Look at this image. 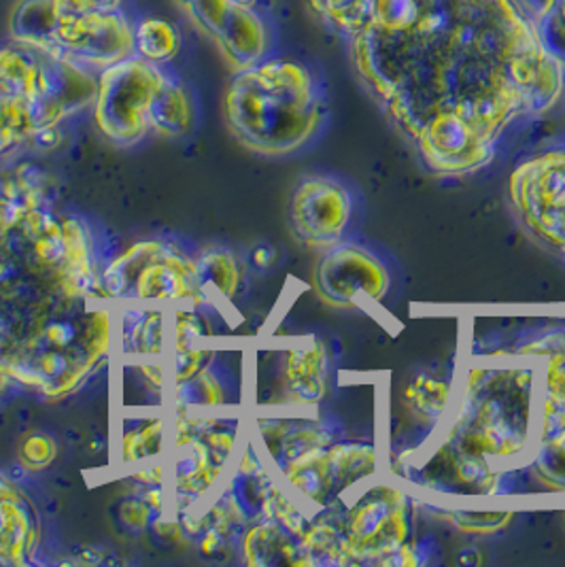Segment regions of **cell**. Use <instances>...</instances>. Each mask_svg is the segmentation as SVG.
I'll list each match as a JSON object with an SVG mask.
<instances>
[{
  "mask_svg": "<svg viewBox=\"0 0 565 567\" xmlns=\"http://www.w3.org/2000/svg\"><path fill=\"white\" fill-rule=\"evenodd\" d=\"M404 406L421 423L434 427L438 421L449 413L453 402V388L449 381H442L430 374H417L404 388Z\"/></svg>",
  "mask_w": 565,
  "mask_h": 567,
  "instance_id": "cell-23",
  "label": "cell"
},
{
  "mask_svg": "<svg viewBox=\"0 0 565 567\" xmlns=\"http://www.w3.org/2000/svg\"><path fill=\"white\" fill-rule=\"evenodd\" d=\"M565 436V351L548 355L538 370L536 444Z\"/></svg>",
  "mask_w": 565,
  "mask_h": 567,
  "instance_id": "cell-19",
  "label": "cell"
},
{
  "mask_svg": "<svg viewBox=\"0 0 565 567\" xmlns=\"http://www.w3.org/2000/svg\"><path fill=\"white\" fill-rule=\"evenodd\" d=\"M177 388L181 391V406H219V404H224L222 383L208 372V368Z\"/></svg>",
  "mask_w": 565,
  "mask_h": 567,
  "instance_id": "cell-28",
  "label": "cell"
},
{
  "mask_svg": "<svg viewBox=\"0 0 565 567\" xmlns=\"http://www.w3.org/2000/svg\"><path fill=\"white\" fill-rule=\"evenodd\" d=\"M508 198L521 224L565 259V147L518 164L508 179Z\"/></svg>",
  "mask_w": 565,
  "mask_h": 567,
  "instance_id": "cell-8",
  "label": "cell"
},
{
  "mask_svg": "<svg viewBox=\"0 0 565 567\" xmlns=\"http://www.w3.org/2000/svg\"><path fill=\"white\" fill-rule=\"evenodd\" d=\"M168 71L138 55L126 58L99 73L92 104L94 124L106 141L120 147L141 143L150 128V111Z\"/></svg>",
  "mask_w": 565,
  "mask_h": 567,
  "instance_id": "cell-7",
  "label": "cell"
},
{
  "mask_svg": "<svg viewBox=\"0 0 565 567\" xmlns=\"http://www.w3.org/2000/svg\"><path fill=\"white\" fill-rule=\"evenodd\" d=\"M106 300L136 307L187 305L201 309L208 298L198 261L162 240L134 243L101 275Z\"/></svg>",
  "mask_w": 565,
  "mask_h": 567,
  "instance_id": "cell-6",
  "label": "cell"
},
{
  "mask_svg": "<svg viewBox=\"0 0 565 567\" xmlns=\"http://www.w3.org/2000/svg\"><path fill=\"white\" fill-rule=\"evenodd\" d=\"M326 96L319 81L298 60L264 58L234 73L224 117L234 138L261 155L302 150L326 122Z\"/></svg>",
  "mask_w": 565,
  "mask_h": 567,
  "instance_id": "cell-3",
  "label": "cell"
},
{
  "mask_svg": "<svg viewBox=\"0 0 565 567\" xmlns=\"http://www.w3.org/2000/svg\"><path fill=\"white\" fill-rule=\"evenodd\" d=\"M430 561V540L409 538L396 553H391L381 566L417 567Z\"/></svg>",
  "mask_w": 565,
  "mask_h": 567,
  "instance_id": "cell-31",
  "label": "cell"
},
{
  "mask_svg": "<svg viewBox=\"0 0 565 567\" xmlns=\"http://www.w3.org/2000/svg\"><path fill=\"white\" fill-rule=\"evenodd\" d=\"M187 20L224 55L234 73L261 62L270 50V30L261 16L238 0H177Z\"/></svg>",
  "mask_w": 565,
  "mask_h": 567,
  "instance_id": "cell-10",
  "label": "cell"
},
{
  "mask_svg": "<svg viewBox=\"0 0 565 567\" xmlns=\"http://www.w3.org/2000/svg\"><path fill=\"white\" fill-rule=\"evenodd\" d=\"M194 104L187 87L177 79L166 78L155 94L150 111V128L162 136H183L192 128Z\"/></svg>",
  "mask_w": 565,
  "mask_h": 567,
  "instance_id": "cell-20",
  "label": "cell"
},
{
  "mask_svg": "<svg viewBox=\"0 0 565 567\" xmlns=\"http://www.w3.org/2000/svg\"><path fill=\"white\" fill-rule=\"evenodd\" d=\"M9 381H11V379H9V377H4V374L0 372V395H2V391L7 389V385H9Z\"/></svg>",
  "mask_w": 565,
  "mask_h": 567,
  "instance_id": "cell-37",
  "label": "cell"
},
{
  "mask_svg": "<svg viewBox=\"0 0 565 567\" xmlns=\"http://www.w3.org/2000/svg\"><path fill=\"white\" fill-rule=\"evenodd\" d=\"M106 298L32 279L0 281V372L60 400L78 391L111 344Z\"/></svg>",
  "mask_w": 565,
  "mask_h": 567,
  "instance_id": "cell-2",
  "label": "cell"
},
{
  "mask_svg": "<svg viewBox=\"0 0 565 567\" xmlns=\"http://www.w3.org/2000/svg\"><path fill=\"white\" fill-rule=\"evenodd\" d=\"M162 442V421H154L143 430L129 432L124 439V462H138L154 455Z\"/></svg>",
  "mask_w": 565,
  "mask_h": 567,
  "instance_id": "cell-30",
  "label": "cell"
},
{
  "mask_svg": "<svg viewBox=\"0 0 565 567\" xmlns=\"http://www.w3.org/2000/svg\"><path fill=\"white\" fill-rule=\"evenodd\" d=\"M41 523L32 499L0 474V566H28L39 546Z\"/></svg>",
  "mask_w": 565,
  "mask_h": 567,
  "instance_id": "cell-13",
  "label": "cell"
},
{
  "mask_svg": "<svg viewBox=\"0 0 565 567\" xmlns=\"http://www.w3.org/2000/svg\"><path fill=\"white\" fill-rule=\"evenodd\" d=\"M391 285L386 264L361 245L340 243L315 268V289L335 309H360L381 302Z\"/></svg>",
  "mask_w": 565,
  "mask_h": 567,
  "instance_id": "cell-11",
  "label": "cell"
},
{
  "mask_svg": "<svg viewBox=\"0 0 565 567\" xmlns=\"http://www.w3.org/2000/svg\"><path fill=\"white\" fill-rule=\"evenodd\" d=\"M62 11H122L130 9V0H50Z\"/></svg>",
  "mask_w": 565,
  "mask_h": 567,
  "instance_id": "cell-32",
  "label": "cell"
},
{
  "mask_svg": "<svg viewBox=\"0 0 565 567\" xmlns=\"http://www.w3.org/2000/svg\"><path fill=\"white\" fill-rule=\"evenodd\" d=\"M330 360L323 342L310 340L305 347H294L282 360V389L289 404L300 409L317 406L328 393Z\"/></svg>",
  "mask_w": 565,
  "mask_h": 567,
  "instance_id": "cell-14",
  "label": "cell"
},
{
  "mask_svg": "<svg viewBox=\"0 0 565 567\" xmlns=\"http://www.w3.org/2000/svg\"><path fill=\"white\" fill-rule=\"evenodd\" d=\"M120 516L122 520L134 527V529H141L150 523V516H152V506L145 502V499H129L122 504L120 508Z\"/></svg>",
  "mask_w": 565,
  "mask_h": 567,
  "instance_id": "cell-33",
  "label": "cell"
},
{
  "mask_svg": "<svg viewBox=\"0 0 565 567\" xmlns=\"http://www.w3.org/2000/svg\"><path fill=\"white\" fill-rule=\"evenodd\" d=\"M198 261V270L203 277L206 289L222 293V298L232 300L238 293V287L243 281L240 261L234 258V254L226 249H210L205 251Z\"/></svg>",
  "mask_w": 565,
  "mask_h": 567,
  "instance_id": "cell-26",
  "label": "cell"
},
{
  "mask_svg": "<svg viewBox=\"0 0 565 567\" xmlns=\"http://www.w3.org/2000/svg\"><path fill=\"white\" fill-rule=\"evenodd\" d=\"M37 130L32 106L18 96L0 92V155L32 143Z\"/></svg>",
  "mask_w": 565,
  "mask_h": 567,
  "instance_id": "cell-25",
  "label": "cell"
},
{
  "mask_svg": "<svg viewBox=\"0 0 565 567\" xmlns=\"http://www.w3.org/2000/svg\"><path fill=\"white\" fill-rule=\"evenodd\" d=\"M134 22L130 9L62 11L50 0H22L11 18V37L50 48L94 73H103L134 55Z\"/></svg>",
  "mask_w": 565,
  "mask_h": 567,
  "instance_id": "cell-5",
  "label": "cell"
},
{
  "mask_svg": "<svg viewBox=\"0 0 565 567\" xmlns=\"http://www.w3.org/2000/svg\"><path fill=\"white\" fill-rule=\"evenodd\" d=\"M183 37L179 28L162 18H136L134 22V55L166 66L179 55Z\"/></svg>",
  "mask_w": 565,
  "mask_h": 567,
  "instance_id": "cell-22",
  "label": "cell"
},
{
  "mask_svg": "<svg viewBox=\"0 0 565 567\" xmlns=\"http://www.w3.org/2000/svg\"><path fill=\"white\" fill-rule=\"evenodd\" d=\"M538 370H470L444 442L465 460L514 462L536 444Z\"/></svg>",
  "mask_w": 565,
  "mask_h": 567,
  "instance_id": "cell-4",
  "label": "cell"
},
{
  "mask_svg": "<svg viewBox=\"0 0 565 567\" xmlns=\"http://www.w3.org/2000/svg\"><path fill=\"white\" fill-rule=\"evenodd\" d=\"M328 462L336 495L342 497L377 472V449L361 442H332L328 446Z\"/></svg>",
  "mask_w": 565,
  "mask_h": 567,
  "instance_id": "cell-21",
  "label": "cell"
},
{
  "mask_svg": "<svg viewBox=\"0 0 565 567\" xmlns=\"http://www.w3.org/2000/svg\"><path fill=\"white\" fill-rule=\"evenodd\" d=\"M181 305L175 317V381L187 383L208 368L215 351L208 347L210 326L196 307Z\"/></svg>",
  "mask_w": 565,
  "mask_h": 567,
  "instance_id": "cell-18",
  "label": "cell"
},
{
  "mask_svg": "<svg viewBox=\"0 0 565 567\" xmlns=\"http://www.w3.org/2000/svg\"><path fill=\"white\" fill-rule=\"evenodd\" d=\"M251 259H254L257 268H270L277 259V251L273 247H257Z\"/></svg>",
  "mask_w": 565,
  "mask_h": 567,
  "instance_id": "cell-34",
  "label": "cell"
},
{
  "mask_svg": "<svg viewBox=\"0 0 565 567\" xmlns=\"http://www.w3.org/2000/svg\"><path fill=\"white\" fill-rule=\"evenodd\" d=\"M240 553L251 567H307L309 559L302 538L291 534L281 523L257 516L240 534Z\"/></svg>",
  "mask_w": 565,
  "mask_h": 567,
  "instance_id": "cell-15",
  "label": "cell"
},
{
  "mask_svg": "<svg viewBox=\"0 0 565 567\" xmlns=\"http://www.w3.org/2000/svg\"><path fill=\"white\" fill-rule=\"evenodd\" d=\"M18 455H20V464L24 465L27 470L39 472V470H45L55 462L58 444H55L52 436H48L43 432H32L20 444Z\"/></svg>",
  "mask_w": 565,
  "mask_h": 567,
  "instance_id": "cell-29",
  "label": "cell"
},
{
  "mask_svg": "<svg viewBox=\"0 0 565 567\" xmlns=\"http://www.w3.org/2000/svg\"><path fill=\"white\" fill-rule=\"evenodd\" d=\"M363 87L440 177L474 173L502 132L564 96L565 62L514 0H309Z\"/></svg>",
  "mask_w": 565,
  "mask_h": 567,
  "instance_id": "cell-1",
  "label": "cell"
},
{
  "mask_svg": "<svg viewBox=\"0 0 565 567\" xmlns=\"http://www.w3.org/2000/svg\"><path fill=\"white\" fill-rule=\"evenodd\" d=\"M132 326L124 330V347L136 358H157L164 347V310L157 307H136Z\"/></svg>",
  "mask_w": 565,
  "mask_h": 567,
  "instance_id": "cell-24",
  "label": "cell"
},
{
  "mask_svg": "<svg viewBox=\"0 0 565 567\" xmlns=\"http://www.w3.org/2000/svg\"><path fill=\"white\" fill-rule=\"evenodd\" d=\"M143 499L152 506V511H160L162 508V487L152 485V489L143 495Z\"/></svg>",
  "mask_w": 565,
  "mask_h": 567,
  "instance_id": "cell-35",
  "label": "cell"
},
{
  "mask_svg": "<svg viewBox=\"0 0 565 567\" xmlns=\"http://www.w3.org/2000/svg\"><path fill=\"white\" fill-rule=\"evenodd\" d=\"M259 439L264 442V449L268 451L273 464L281 470L282 465L302 457L305 453L332 444V434L317 425L305 421H259Z\"/></svg>",
  "mask_w": 565,
  "mask_h": 567,
  "instance_id": "cell-16",
  "label": "cell"
},
{
  "mask_svg": "<svg viewBox=\"0 0 565 567\" xmlns=\"http://www.w3.org/2000/svg\"><path fill=\"white\" fill-rule=\"evenodd\" d=\"M353 217L351 192L332 177L300 181L289 200L291 234L310 249H332L342 243Z\"/></svg>",
  "mask_w": 565,
  "mask_h": 567,
  "instance_id": "cell-12",
  "label": "cell"
},
{
  "mask_svg": "<svg viewBox=\"0 0 565 567\" xmlns=\"http://www.w3.org/2000/svg\"><path fill=\"white\" fill-rule=\"evenodd\" d=\"M64 228V259L62 272L66 289L75 296L104 298L101 275L96 270V259L92 251V238L85 224L78 217L62 219Z\"/></svg>",
  "mask_w": 565,
  "mask_h": 567,
  "instance_id": "cell-17",
  "label": "cell"
},
{
  "mask_svg": "<svg viewBox=\"0 0 565 567\" xmlns=\"http://www.w3.org/2000/svg\"><path fill=\"white\" fill-rule=\"evenodd\" d=\"M444 518L463 534H474V536H491L502 529H506L514 518V513H472V511H451L444 513Z\"/></svg>",
  "mask_w": 565,
  "mask_h": 567,
  "instance_id": "cell-27",
  "label": "cell"
},
{
  "mask_svg": "<svg viewBox=\"0 0 565 567\" xmlns=\"http://www.w3.org/2000/svg\"><path fill=\"white\" fill-rule=\"evenodd\" d=\"M458 561L463 566H479L483 561V557H481V553H474V550H462Z\"/></svg>",
  "mask_w": 565,
  "mask_h": 567,
  "instance_id": "cell-36",
  "label": "cell"
},
{
  "mask_svg": "<svg viewBox=\"0 0 565 567\" xmlns=\"http://www.w3.org/2000/svg\"><path fill=\"white\" fill-rule=\"evenodd\" d=\"M345 534L356 566H381L411 538V497L389 485H374L347 506Z\"/></svg>",
  "mask_w": 565,
  "mask_h": 567,
  "instance_id": "cell-9",
  "label": "cell"
}]
</instances>
